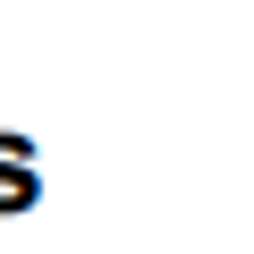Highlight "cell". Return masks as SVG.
Instances as JSON below:
<instances>
[{
  "instance_id": "1",
  "label": "cell",
  "mask_w": 254,
  "mask_h": 254,
  "mask_svg": "<svg viewBox=\"0 0 254 254\" xmlns=\"http://www.w3.org/2000/svg\"><path fill=\"white\" fill-rule=\"evenodd\" d=\"M0 178H34V144L26 136H0Z\"/></svg>"
},
{
  "instance_id": "2",
  "label": "cell",
  "mask_w": 254,
  "mask_h": 254,
  "mask_svg": "<svg viewBox=\"0 0 254 254\" xmlns=\"http://www.w3.org/2000/svg\"><path fill=\"white\" fill-rule=\"evenodd\" d=\"M34 195H43V170H34V178H0V212H26Z\"/></svg>"
}]
</instances>
